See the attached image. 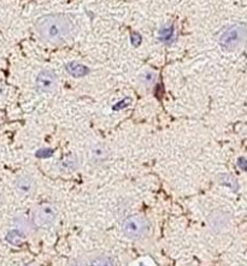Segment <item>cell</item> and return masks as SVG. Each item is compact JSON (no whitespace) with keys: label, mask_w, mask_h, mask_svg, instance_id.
I'll list each match as a JSON object with an SVG mask.
<instances>
[{"label":"cell","mask_w":247,"mask_h":266,"mask_svg":"<svg viewBox=\"0 0 247 266\" xmlns=\"http://www.w3.org/2000/svg\"><path fill=\"white\" fill-rule=\"evenodd\" d=\"M2 93H3V86L0 84V95H2Z\"/></svg>","instance_id":"obj_16"},{"label":"cell","mask_w":247,"mask_h":266,"mask_svg":"<svg viewBox=\"0 0 247 266\" xmlns=\"http://www.w3.org/2000/svg\"><path fill=\"white\" fill-rule=\"evenodd\" d=\"M35 86L40 93H51L58 86L57 74L50 69H44L35 78Z\"/></svg>","instance_id":"obj_4"},{"label":"cell","mask_w":247,"mask_h":266,"mask_svg":"<svg viewBox=\"0 0 247 266\" xmlns=\"http://www.w3.org/2000/svg\"><path fill=\"white\" fill-rule=\"evenodd\" d=\"M67 70L69 72L70 75H73L74 77H81V76H84V74L87 72V69L83 67V65H80V64H69L67 67Z\"/></svg>","instance_id":"obj_13"},{"label":"cell","mask_w":247,"mask_h":266,"mask_svg":"<svg viewBox=\"0 0 247 266\" xmlns=\"http://www.w3.org/2000/svg\"><path fill=\"white\" fill-rule=\"evenodd\" d=\"M80 165V160L79 157L76 154L70 153L67 154L63 159L59 162V169L61 172H67V173H71L74 171H76L77 167Z\"/></svg>","instance_id":"obj_8"},{"label":"cell","mask_w":247,"mask_h":266,"mask_svg":"<svg viewBox=\"0 0 247 266\" xmlns=\"http://www.w3.org/2000/svg\"><path fill=\"white\" fill-rule=\"evenodd\" d=\"M25 238V234L24 232H22L21 230H18V229H12V230H10L8 232V235H6V240L10 242V244L12 245H19L22 241H23Z\"/></svg>","instance_id":"obj_12"},{"label":"cell","mask_w":247,"mask_h":266,"mask_svg":"<svg viewBox=\"0 0 247 266\" xmlns=\"http://www.w3.org/2000/svg\"><path fill=\"white\" fill-rule=\"evenodd\" d=\"M35 224L41 228L53 225L57 219V210L52 205H42L35 212Z\"/></svg>","instance_id":"obj_5"},{"label":"cell","mask_w":247,"mask_h":266,"mask_svg":"<svg viewBox=\"0 0 247 266\" xmlns=\"http://www.w3.org/2000/svg\"><path fill=\"white\" fill-rule=\"evenodd\" d=\"M110 158V151L107 149L106 144H104L102 142L93 144L90 147L89 152H88V159L90 164L93 165L98 166L105 164L107 160Z\"/></svg>","instance_id":"obj_6"},{"label":"cell","mask_w":247,"mask_h":266,"mask_svg":"<svg viewBox=\"0 0 247 266\" xmlns=\"http://www.w3.org/2000/svg\"><path fill=\"white\" fill-rule=\"evenodd\" d=\"M2 202H3V199H2V194H0V206H2Z\"/></svg>","instance_id":"obj_18"},{"label":"cell","mask_w":247,"mask_h":266,"mask_svg":"<svg viewBox=\"0 0 247 266\" xmlns=\"http://www.w3.org/2000/svg\"><path fill=\"white\" fill-rule=\"evenodd\" d=\"M155 81H156V76L155 74H152V72H145L144 75H141V82L146 87L152 86V84L155 83Z\"/></svg>","instance_id":"obj_14"},{"label":"cell","mask_w":247,"mask_h":266,"mask_svg":"<svg viewBox=\"0 0 247 266\" xmlns=\"http://www.w3.org/2000/svg\"><path fill=\"white\" fill-rule=\"evenodd\" d=\"M247 42V29L242 24H230L221 33L219 44L224 51L234 52L242 48Z\"/></svg>","instance_id":"obj_2"},{"label":"cell","mask_w":247,"mask_h":266,"mask_svg":"<svg viewBox=\"0 0 247 266\" xmlns=\"http://www.w3.org/2000/svg\"><path fill=\"white\" fill-rule=\"evenodd\" d=\"M74 23L66 15L50 14L35 23V31L41 40L51 45H59L69 40L74 34Z\"/></svg>","instance_id":"obj_1"},{"label":"cell","mask_w":247,"mask_h":266,"mask_svg":"<svg viewBox=\"0 0 247 266\" xmlns=\"http://www.w3.org/2000/svg\"><path fill=\"white\" fill-rule=\"evenodd\" d=\"M87 264H88V266H116L113 258L106 254L94 255L87 261Z\"/></svg>","instance_id":"obj_10"},{"label":"cell","mask_w":247,"mask_h":266,"mask_svg":"<svg viewBox=\"0 0 247 266\" xmlns=\"http://www.w3.org/2000/svg\"><path fill=\"white\" fill-rule=\"evenodd\" d=\"M22 266H35L33 264H24V265H22Z\"/></svg>","instance_id":"obj_17"},{"label":"cell","mask_w":247,"mask_h":266,"mask_svg":"<svg viewBox=\"0 0 247 266\" xmlns=\"http://www.w3.org/2000/svg\"><path fill=\"white\" fill-rule=\"evenodd\" d=\"M229 221L228 213L223 211H214L212 215L209 217V224L213 230H221Z\"/></svg>","instance_id":"obj_9"},{"label":"cell","mask_w":247,"mask_h":266,"mask_svg":"<svg viewBox=\"0 0 247 266\" xmlns=\"http://www.w3.org/2000/svg\"><path fill=\"white\" fill-rule=\"evenodd\" d=\"M151 231V224L144 216L132 215L122 224V232L129 240H142Z\"/></svg>","instance_id":"obj_3"},{"label":"cell","mask_w":247,"mask_h":266,"mask_svg":"<svg viewBox=\"0 0 247 266\" xmlns=\"http://www.w3.org/2000/svg\"><path fill=\"white\" fill-rule=\"evenodd\" d=\"M70 266H88L87 261L82 260V259H75V260L71 261Z\"/></svg>","instance_id":"obj_15"},{"label":"cell","mask_w":247,"mask_h":266,"mask_svg":"<svg viewBox=\"0 0 247 266\" xmlns=\"http://www.w3.org/2000/svg\"><path fill=\"white\" fill-rule=\"evenodd\" d=\"M14 224H15V228L18 229V230H21L22 232H24L25 235L28 234L29 231L33 229V225H32L30 221H28L27 218L23 216H18L16 217L15 221H14Z\"/></svg>","instance_id":"obj_11"},{"label":"cell","mask_w":247,"mask_h":266,"mask_svg":"<svg viewBox=\"0 0 247 266\" xmlns=\"http://www.w3.org/2000/svg\"><path fill=\"white\" fill-rule=\"evenodd\" d=\"M15 188L16 192L21 195L27 196L33 194L35 189V180L29 173H22L15 181Z\"/></svg>","instance_id":"obj_7"}]
</instances>
